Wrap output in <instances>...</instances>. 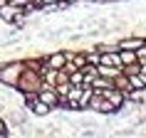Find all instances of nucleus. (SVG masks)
<instances>
[{
	"label": "nucleus",
	"instance_id": "obj_14",
	"mask_svg": "<svg viewBox=\"0 0 146 138\" xmlns=\"http://www.w3.org/2000/svg\"><path fill=\"white\" fill-rule=\"evenodd\" d=\"M144 42H146V35H144Z\"/></svg>",
	"mask_w": 146,
	"mask_h": 138
},
{
	"label": "nucleus",
	"instance_id": "obj_4",
	"mask_svg": "<svg viewBox=\"0 0 146 138\" xmlns=\"http://www.w3.org/2000/svg\"><path fill=\"white\" fill-rule=\"evenodd\" d=\"M116 42H119V49H134V52H139V49L146 45L144 35H139V32H131V35H126V37H119Z\"/></svg>",
	"mask_w": 146,
	"mask_h": 138
},
{
	"label": "nucleus",
	"instance_id": "obj_7",
	"mask_svg": "<svg viewBox=\"0 0 146 138\" xmlns=\"http://www.w3.org/2000/svg\"><path fill=\"white\" fill-rule=\"evenodd\" d=\"M97 72H99V77L116 79L119 74H121V67H111V64H97Z\"/></svg>",
	"mask_w": 146,
	"mask_h": 138
},
{
	"label": "nucleus",
	"instance_id": "obj_13",
	"mask_svg": "<svg viewBox=\"0 0 146 138\" xmlns=\"http://www.w3.org/2000/svg\"><path fill=\"white\" fill-rule=\"evenodd\" d=\"M139 138H146V133H144V136H139Z\"/></svg>",
	"mask_w": 146,
	"mask_h": 138
},
{
	"label": "nucleus",
	"instance_id": "obj_1",
	"mask_svg": "<svg viewBox=\"0 0 146 138\" xmlns=\"http://www.w3.org/2000/svg\"><path fill=\"white\" fill-rule=\"evenodd\" d=\"M42 86H45V81H42V72L25 67L23 77H20V81H17V86H15V91H20V94H40Z\"/></svg>",
	"mask_w": 146,
	"mask_h": 138
},
{
	"label": "nucleus",
	"instance_id": "obj_5",
	"mask_svg": "<svg viewBox=\"0 0 146 138\" xmlns=\"http://www.w3.org/2000/svg\"><path fill=\"white\" fill-rule=\"evenodd\" d=\"M27 121H30V116H27V111H13L10 108V114H8V123H10V128H27Z\"/></svg>",
	"mask_w": 146,
	"mask_h": 138
},
{
	"label": "nucleus",
	"instance_id": "obj_11",
	"mask_svg": "<svg viewBox=\"0 0 146 138\" xmlns=\"http://www.w3.org/2000/svg\"><path fill=\"white\" fill-rule=\"evenodd\" d=\"M60 3H74V0H60Z\"/></svg>",
	"mask_w": 146,
	"mask_h": 138
},
{
	"label": "nucleus",
	"instance_id": "obj_10",
	"mask_svg": "<svg viewBox=\"0 0 146 138\" xmlns=\"http://www.w3.org/2000/svg\"><path fill=\"white\" fill-rule=\"evenodd\" d=\"M87 3H102V0H87Z\"/></svg>",
	"mask_w": 146,
	"mask_h": 138
},
{
	"label": "nucleus",
	"instance_id": "obj_8",
	"mask_svg": "<svg viewBox=\"0 0 146 138\" xmlns=\"http://www.w3.org/2000/svg\"><path fill=\"white\" fill-rule=\"evenodd\" d=\"M119 59H121V67L139 64V52H134V49H119Z\"/></svg>",
	"mask_w": 146,
	"mask_h": 138
},
{
	"label": "nucleus",
	"instance_id": "obj_6",
	"mask_svg": "<svg viewBox=\"0 0 146 138\" xmlns=\"http://www.w3.org/2000/svg\"><path fill=\"white\" fill-rule=\"evenodd\" d=\"M67 54H64V49H60V52H50L45 54V64L52 69H64V64H67Z\"/></svg>",
	"mask_w": 146,
	"mask_h": 138
},
{
	"label": "nucleus",
	"instance_id": "obj_3",
	"mask_svg": "<svg viewBox=\"0 0 146 138\" xmlns=\"http://www.w3.org/2000/svg\"><path fill=\"white\" fill-rule=\"evenodd\" d=\"M87 111H94V114H99V116H111V114H116V106L109 99H104L99 91H94V96L89 99Z\"/></svg>",
	"mask_w": 146,
	"mask_h": 138
},
{
	"label": "nucleus",
	"instance_id": "obj_12",
	"mask_svg": "<svg viewBox=\"0 0 146 138\" xmlns=\"http://www.w3.org/2000/svg\"><path fill=\"white\" fill-rule=\"evenodd\" d=\"M5 3H15V0H5Z\"/></svg>",
	"mask_w": 146,
	"mask_h": 138
},
{
	"label": "nucleus",
	"instance_id": "obj_2",
	"mask_svg": "<svg viewBox=\"0 0 146 138\" xmlns=\"http://www.w3.org/2000/svg\"><path fill=\"white\" fill-rule=\"evenodd\" d=\"M23 72H25V62H5V64H0V84L15 89L20 77H23Z\"/></svg>",
	"mask_w": 146,
	"mask_h": 138
},
{
	"label": "nucleus",
	"instance_id": "obj_9",
	"mask_svg": "<svg viewBox=\"0 0 146 138\" xmlns=\"http://www.w3.org/2000/svg\"><path fill=\"white\" fill-rule=\"evenodd\" d=\"M0 138H10V123L3 116H0Z\"/></svg>",
	"mask_w": 146,
	"mask_h": 138
}]
</instances>
